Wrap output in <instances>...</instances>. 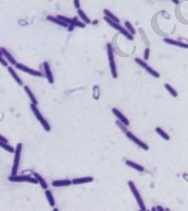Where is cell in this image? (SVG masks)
<instances>
[{
    "label": "cell",
    "mask_w": 188,
    "mask_h": 211,
    "mask_svg": "<svg viewBox=\"0 0 188 211\" xmlns=\"http://www.w3.org/2000/svg\"><path fill=\"white\" fill-rule=\"evenodd\" d=\"M112 113L115 115L117 117V119L119 120L120 121H121L123 124H125L126 126L127 127V126H129V124H130V122H129V120H128V119L126 117L125 115L120 112V110H118L117 108H115V107H114L113 109H112Z\"/></svg>",
    "instance_id": "cell-9"
},
{
    "label": "cell",
    "mask_w": 188,
    "mask_h": 211,
    "mask_svg": "<svg viewBox=\"0 0 188 211\" xmlns=\"http://www.w3.org/2000/svg\"><path fill=\"white\" fill-rule=\"evenodd\" d=\"M74 6L76 9H80V1L79 0H74Z\"/></svg>",
    "instance_id": "cell-35"
},
{
    "label": "cell",
    "mask_w": 188,
    "mask_h": 211,
    "mask_svg": "<svg viewBox=\"0 0 188 211\" xmlns=\"http://www.w3.org/2000/svg\"><path fill=\"white\" fill-rule=\"evenodd\" d=\"M156 132H157L163 139H164L165 141H169L170 139V136H169L165 131H163L161 128H159V127H157V128H156Z\"/></svg>",
    "instance_id": "cell-23"
},
{
    "label": "cell",
    "mask_w": 188,
    "mask_h": 211,
    "mask_svg": "<svg viewBox=\"0 0 188 211\" xmlns=\"http://www.w3.org/2000/svg\"><path fill=\"white\" fill-rule=\"evenodd\" d=\"M0 55H3V54H2V51H1V48H0Z\"/></svg>",
    "instance_id": "cell-43"
},
{
    "label": "cell",
    "mask_w": 188,
    "mask_h": 211,
    "mask_svg": "<svg viewBox=\"0 0 188 211\" xmlns=\"http://www.w3.org/2000/svg\"><path fill=\"white\" fill-rule=\"evenodd\" d=\"M163 42H165L167 44H170V45H173V46L179 47V48H188L187 43L182 42V41H179L170 39V38H164L163 39Z\"/></svg>",
    "instance_id": "cell-11"
},
{
    "label": "cell",
    "mask_w": 188,
    "mask_h": 211,
    "mask_svg": "<svg viewBox=\"0 0 188 211\" xmlns=\"http://www.w3.org/2000/svg\"><path fill=\"white\" fill-rule=\"evenodd\" d=\"M1 51H2L3 56H5V58L7 60L8 63H10L12 65H16L17 62H16L15 58L12 55V54L10 53L5 48H1Z\"/></svg>",
    "instance_id": "cell-12"
},
{
    "label": "cell",
    "mask_w": 188,
    "mask_h": 211,
    "mask_svg": "<svg viewBox=\"0 0 188 211\" xmlns=\"http://www.w3.org/2000/svg\"><path fill=\"white\" fill-rule=\"evenodd\" d=\"M0 142H3V143H8V140H7L6 138L5 137H3V136H1V135H0Z\"/></svg>",
    "instance_id": "cell-36"
},
{
    "label": "cell",
    "mask_w": 188,
    "mask_h": 211,
    "mask_svg": "<svg viewBox=\"0 0 188 211\" xmlns=\"http://www.w3.org/2000/svg\"><path fill=\"white\" fill-rule=\"evenodd\" d=\"M116 124L119 126V128L121 129V131H123L124 133H126V132L127 131V126H126L125 124H123L121 121H120L119 120H116Z\"/></svg>",
    "instance_id": "cell-32"
},
{
    "label": "cell",
    "mask_w": 188,
    "mask_h": 211,
    "mask_svg": "<svg viewBox=\"0 0 188 211\" xmlns=\"http://www.w3.org/2000/svg\"><path fill=\"white\" fill-rule=\"evenodd\" d=\"M145 70H146V71L148 72L149 74H150L152 77H156V78H158V77H160V74L158 73L157 71H155L153 68H151L150 66H147L146 68H145Z\"/></svg>",
    "instance_id": "cell-26"
},
{
    "label": "cell",
    "mask_w": 188,
    "mask_h": 211,
    "mask_svg": "<svg viewBox=\"0 0 188 211\" xmlns=\"http://www.w3.org/2000/svg\"><path fill=\"white\" fill-rule=\"evenodd\" d=\"M98 23V20H94V22H93V24H97Z\"/></svg>",
    "instance_id": "cell-42"
},
{
    "label": "cell",
    "mask_w": 188,
    "mask_h": 211,
    "mask_svg": "<svg viewBox=\"0 0 188 211\" xmlns=\"http://www.w3.org/2000/svg\"><path fill=\"white\" fill-rule=\"evenodd\" d=\"M171 1H172L173 3H175L176 5H178V4H179V0H171Z\"/></svg>",
    "instance_id": "cell-40"
},
{
    "label": "cell",
    "mask_w": 188,
    "mask_h": 211,
    "mask_svg": "<svg viewBox=\"0 0 188 211\" xmlns=\"http://www.w3.org/2000/svg\"><path fill=\"white\" fill-rule=\"evenodd\" d=\"M134 62L137 64L138 65H140L141 67H143V69H145L147 66H148V64L145 62V61H143V60H142V59H140V58H134Z\"/></svg>",
    "instance_id": "cell-31"
},
{
    "label": "cell",
    "mask_w": 188,
    "mask_h": 211,
    "mask_svg": "<svg viewBox=\"0 0 188 211\" xmlns=\"http://www.w3.org/2000/svg\"><path fill=\"white\" fill-rule=\"evenodd\" d=\"M164 88L167 90V92H169V93L172 97H174V98L178 97V92L170 84H164Z\"/></svg>",
    "instance_id": "cell-24"
},
{
    "label": "cell",
    "mask_w": 188,
    "mask_h": 211,
    "mask_svg": "<svg viewBox=\"0 0 188 211\" xmlns=\"http://www.w3.org/2000/svg\"><path fill=\"white\" fill-rule=\"evenodd\" d=\"M43 68H44V71H45V76L48 79V81L49 84H54V77H53V73L51 71V69H50V65L48 62H44L43 63Z\"/></svg>",
    "instance_id": "cell-10"
},
{
    "label": "cell",
    "mask_w": 188,
    "mask_h": 211,
    "mask_svg": "<svg viewBox=\"0 0 188 211\" xmlns=\"http://www.w3.org/2000/svg\"><path fill=\"white\" fill-rule=\"evenodd\" d=\"M183 179L188 182V173H183Z\"/></svg>",
    "instance_id": "cell-37"
},
{
    "label": "cell",
    "mask_w": 188,
    "mask_h": 211,
    "mask_svg": "<svg viewBox=\"0 0 188 211\" xmlns=\"http://www.w3.org/2000/svg\"><path fill=\"white\" fill-rule=\"evenodd\" d=\"M103 12H104V14H105L106 17H107L108 18H110L111 20H113V21H114V22H116V23H120V19H119V18L116 17L113 12H111L109 10L105 9Z\"/></svg>",
    "instance_id": "cell-22"
},
{
    "label": "cell",
    "mask_w": 188,
    "mask_h": 211,
    "mask_svg": "<svg viewBox=\"0 0 188 211\" xmlns=\"http://www.w3.org/2000/svg\"><path fill=\"white\" fill-rule=\"evenodd\" d=\"M150 49L149 48H146L144 50V60L147 61L150 57Z\"/></svg>",
    "instance_id": "cell-33"
},
{
    "label": "cell",
    "mask_w": 188,
    "mask_h": 211,
    "mask_svg": "<svg viewBox=\"0 0 188 211\" xmlns=\"http://www.w3.org/2000/svg\"><path fill=\"white\" fill-rule=\"evenodd\" d=\"M74 28H75V27H74V26H72V25H69V26H68V30H69L70 32H71V31H73V29H74Z\"/></svg>",
    "instance_id": "cell-38"
},
{
    "label": "cell",
    "mask_w": 188,
    "mask_h": 211,
    "mask_svg": "<svg viewBox=\"0 0 188 211\" xmlns=\"http://www.w3.org/2000/svg\"><path fill=\"white\" fill-rule=\"evenodd\" d=\"M125 164L127 166H129V167H131L132 169H134V170H136V171H138V172H144V167L143 166H142L141 165H138V164H136V163H134V162H133V161H131V160H126L125 161Z\"/></svg>",
    "instance_id": "cell-18"
},
{
    "label": "cell",
    "mask_w": 188,
    "mask_h": 211,
    "mask_svg": "<svg viewBox=\"0 0 188 211\" xmlns=\"http://www.w3.org/2000/svg\"><path fill=\"white\" fill-rule=\"evenodd\" d=\"M71 185H72V180H54L52 182V186L54 187L69 186Z\"/></svg>",
    "instance_id": "cell-14"
},
{
    "label": "cell",
    "mask_w": 188,
    "mask_h": 211,
    "mask_svg": "<svg viewBox=\"0 0 188 211\" xmlns=\"http://www.w3.org/2000/svg\"><path fill=\"white\" fill-rule=\"evenodd\" d=\"M78 16L80 17V18L82 19V21L84 23H85V24H91V21L89 17L85 14V12L82 9L78 10Z\"/></svg>",
    "instance_id": "cell-21"
},
{
    "label": "cell",
    "mask_w": 188,
    "mask_h": 211,
    "mask_svg": "<svg viewBox=\"0 0 188 211\" xmlns=\"http://www.w3.org/2000/svg\"><path fill=\"white\" fill-rule=\"evenodd\" d=\"M0 147L2 149H4L5 150L8 151L10 153H14L15 152V149L12 146L9 145L8 143H3V142H0Z\"/></svg>",
    "instance_id": "cell-25"
},
{
    "label": "cell",
    "mask_w": 188,
    "mask_h": 211,
    "mask_svg": "<svg viewBox=\"0 0 188 211\" xmlns=\"http://www.w3.org/2000/svg\"><path fill=\"white\" fill-rule=\"evenodd\" d=\"M0 64L5 66V67H8V64H7V60H5L3 55H0Z\"/></svg>",
    "instance_id": "cell-34"
},
{
    "label": "cell",
    "mask_w": 188,
    "mask_h": 211,
    "mask_svg": "<svg viewBox=\"0 0 188 211\" xmlns=\"http://www.w3.org/2000/svg\"><path fill=\"white\" fill-rule=\"evenodd\" d=\"M125 28H126V29L132 35H135V30H134V27L131 25V23L129 22V21H126L125 22Z\"/></svg>",
    "instance_id": "cell-29"
},
{
    "label": "cell",
    "mask_w": 188,
    "mask_h": 211,
    "mask_svg": "<svg viewBox=\"0 0 188 211\" xmlns=\"http://www.w3.org/2000/svg\"><path fill=\"white\" fill-rule=\"evenodd\" d=\"M127 185H128V186H129V189L131 190V193H133L134 199H135V201L137 202V204H138L140 209H141V210H146V207H145L143 200L141 194L139 193V191L137 190V188H136V186H135L134 182L131 181V180H129V181L127 182Z\"/></svg>",
    "instance_id": "cell-4"
},
{
    "label": "cell",
    "mask_w": 188,
    "mask_h": 211,
    "mask_svg": "<svg viewBox=\"0 0 188 211\" xmlns=\"http://www.w3.org/2000/svg\"><path fill=\"white\" fill-rule=\"evenodd\" d=\"M24 91H25L26 93L27 94V96H28V98L30 99L31 102H32L33 104L36 105V106H38V101H37V99L35 98V96L34 92H32V91H31V89L28 87V85H25V86H24Z\"/></svg>",
    "instance_id": "cell-17"
},
{
    "label": "cell",
    "mask_w": 188,
    "mask_h": 211,
    "mask_svg": "<svg viewBox=\"0 0 188 211\" xmlns=\"http://www.w3.org/2000/svg\"><path fill=\"white\" fill-rule=\"evenodd\" d=\"M56 17L59 18V19H61V20L63 21V22L67 23L68 25H72V24H73V22H74V18H68V17L63 16V15H57Z\"/></svg>",
    "instance_id": "cell-28"
},
{
    "label": "cell",
    "mask_w": 188,
    "mask_h": 211,
    "mask_svg": "<svg viewBox=\"0 0 188 211\" xmlns=\"http://www.w3.org/2000/svg\"><path fill=\"white\" fill-rule=\"evenodd\" d=\"M151 210H154V211H157V208H152V209H151Z\"/></svg>",
    "instance_id": "cell-41"
},
{
    "label": "cell",
    "mask_w": 188,
    "mask_h": 211,
    "mask_svg": "<svg viewBox=\"0 0 188 211\" xmlns=\"http://www.w3.org/2000/svg\"><path fill=\"white\" fill-rule=\"evenodd\" d=\"M107 56L108 61H109V66H110V71L111 74L113 76L114 78L118 77V72H117V67L115 61H114V49L113 46L111 43L107 44Z\"/></svg>",
    "instance_id": "cell-2"
},
{
    "label": "cell",
    "mask_w": 188,
    "mask_h": 211,
    "mask_svg": "<svg viewBox=\"0 0 188 211\" xmlns=\"http://www.w3.org/2000/svg\"><path fill=\"white\" fill-rule=\"evenodd\" d=\"M92 95H93V99L98 101L100 97V89H99V85H94L92 88Z\"/></svg>",
    "instance_id": "cell-27"
},
{
    "label": "cell",
    "mask_w": 188,
    "mask_h": 211,
    "mask_svg": "<svg viewBox=\"0 0 188 211\" xmlns=\"http://www.w3.org/2000/svg\"><path fill=\"white\" fill-rule=\"evenodd\" d=\"M125 134L126 137L128 138L129 140H131L133 143H134L136 145H138V147L142 148L143 150H149V145L146 144L144 142H143L142 140H140L139 138L136 137L133 133H131V132H129V131H127Z\"/></svg>",
    "instance_id": "cell-8"
},
{
    "label": "cell",
    "mask_w": 188,
    "mask_h": 211,
    "mask_svg": "<svg viewBox=\"0 0 188 211\" xmlns=\"http://www.w3.org/2000/svg\"><path fill=\"white\" fill-rule=\"evenodd\" d=\"M30 108H31L32 112L34 113V114H35L36 119L39 120V122L41 123V125L42 128L44 129L45 131H46V132H49V131L51 130V127H50L49 123L48 122V120L45 119L44 117H43V115L41 114V113L38 109L37 106L35 105V104H33V103H31Z\"/></svg>",
    "instance_id": "cell-1"
},
{
    "label": "cell",
    "mask_w": 188,
    "mask_h": 211,
    "mask_svg": "<svg viewBox=\"0 0 188 211\" xmlns=\"http://www.w3.org/2000/svg\"><path fill=\"white\" fill-rule=\"evenodd\" d=\"M46 19L48 20V21H50V22H53V23L58 25V26H61V27H63V28H68V26H69L67 23L62 21L61 19H59L57 17H54V16H51V15H48V16L46 17Z\"/></svg>",
    "instance_id": "cell-15"
},
{
    "label": "cell",
    "mask_w": 188,
    "mask_h": 211,
    "mask_svg": "<svg viewBox=\"0 0 188 211\" xmlns=\"http://www.w3.org/2000/svg\"><path fill=\"white\" fill-rule=\"evenodd\" d=\"M8 180L10 182H28L32 184H38V180L35 177L27 176V175H11L8 177Z\"/></svg>",
    "instance_id": "cell-6"
},
{
    "label": "cell",
    "mask_w": 188,
    "mask_h": 211,
    "mask_svg": "<svg viewBox=\"0 0 188 211\" xmlns=\"http://www.w3.org/2000/svg\"><path fill=\"white\" fill-rule=\"evenodd\" d=\"M85 25H86L85 23H84L83 21H79L77 17H74V22H73L72 26H74V27H78V28H85Z\"/></svg>",
    "instance_id": "cell-30"
},
{
    "label": "cell",
    "mask_w": 188,
    "mask_h": 211,
    "mask_svg": "<svg viewBox=\"0 0 188 211\" xmlns=\"http://www.w3.org/2000/svg\"><path fill=\"white\" fill-rule=\"evenodd\" d=\"M15 67L18 69V71H21L23 72H26V73L29 74L31 76H34V77H42V73L40 72L39 71H36V70H34L32 68H29L26 65L22 64H19V63H17Z\"/></svg>",
    "instance_id": "cell-7"
},
{
    "label": "cell",
    "mask_w": 188,
    "mask_h": 211,
    "mask_svg": "<svg viewBox=\"0 0 188 211\" xmlns=\"http://www.w3.org/2000/svg\"><path fill=\"white\" fill-rule=\"evenodd\" d=\"M94 180V179L91 176L88 177H83V178H77L72 180V184L73 185H81V184L91 183Z\"/></svg>",
    "instance_id": "cell-13"
},
{
    "label": "cell",
    "mask_w": 188,
    "mask_h": 211,
    "mask_svg": "<svg viewBox=\"0 0 188 211\" xmlns=\"http://www.w3.org/2000/svg\"><path fill=\"white\" fill-rule=\"evenodd\" d=\"M34 176H35V178L36 180H38V183L41 185V186L43 188V189H48V184H47V182H46V180H45L44 179L42 178V176L40 174V173H34Z\"/></svg>",
    "instance_id": "cell-19"
},
{
    "label": "cell",
    "mask_w": 188,
    "mask_h": 211,
    "mask_svg": "<svg viewBox=\"0 0 188 211\" xmlns=\"http://www.w3.org/2000/svg\"><path fill=\"white\" fill-rule=\"evenodd\" d=\"M22 147H23V144L21 143H18L16 148H15L14 159H13V165H12V174L11 175H16L17 173H18L19 161H20V156H21V151H22Z\"/></svg>",
    "instance_id": "cell-5"
},
{
    "label": "cell",
    "mask_w": 188,
    "mask_h": 211,
    "mask_svg": "<svg viewBox=\"0 0 188 211\" xmlns=\"http://www.w3.org/2000/svg\"><path fill=\"white\" fill-rule=\"evenodd\" d=\"M45 195H46V197H47V200H48V202L49 203V205H50L51 207H54V205H55V201H54V196H53V194H52V192H51L50 190L46 189V190H45Z\"/></svg>",
    "instance_id": "cell-20"
},
{
    "label": "cell",
    "mask_w": 188,
    "mask_h": 211,
    "mask_svg": "<svg viewBox=\"0 0 188 211\" xmlns=\"http://www.w3.org/2000/svg\"><path fill=\"white\" fill-rule=\"evenodd\" d=\"M104 20L107 23L110 27H112L114 29L119 31V32H120L122 35H124L127 40H129V41H133V40H134V35H132L126 28H122V27L120 25V23H116V22L111 20L110 18H108L107 17H106V16L104 17Z\"/></svg>",
    "instance_id": "cell-3"
},
{
    "label": "cell",
    "mask_w": 188,
    "mask_h": 211,
    "mask_svg": "<svg viewBox=\"0 0 188 211\" xmlns=\"http://www.w3.org/2000/svg\"><path fill=\"white\" fill-rule=\"evenodd\" d=\"M7 70H8V72L10 73V75L12 77V78L16 81V83L18 84V85H23V81L22 79L18 77V75L16 73V71H14V69L12 67V66H8L7 67Z\"/></svg>",
    "instance_id": "cell-16"
},
{
    "label": "cell",
    "mask_w": 188,
    "mask_h": 211,
    "mask_svg": "<svg viewBox=\"0 0 188 211\" xmlns=\"http://www.w3.org/2000/svg\"><path fill=\"white\" fill-rule=\"evenodd\" d=\"M156 208H157V210H161V211L164 210V209H163V208H162L161 206H157V207H156Z\"/></svg>",
    "instance_id": "cell-39"
}]
</instances>
